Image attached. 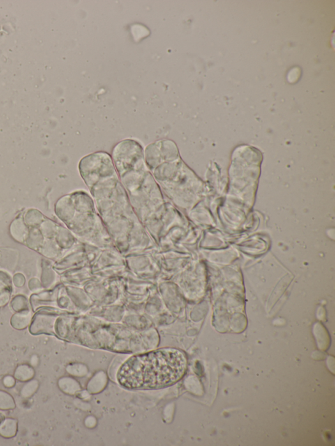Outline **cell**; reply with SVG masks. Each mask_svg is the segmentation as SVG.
Returning a JSON list of instances; mask_svg holds the SVG:
<instances>
[{"label":"cell","instance_id":"1","mask_svg":"<svg viewBox=\"0 0 335 446\" xmlns=\"http://www.w3.org/2000/svg\"><path fill=\"white\" fill-rule=\"evenodd\" d=\"M187 359L182 351L165 348L130 358L117 373V380L128 389H159L174 384L184 376Z\"/></svg>","mask_w":335,"mask_h":446},{"label":"cell","instance_id":"2","mask_svg":"<svg viewBox=\"0 0 335 446\" xmlns=\"http://www.w3.org/2000/svg\"><path fill=\"white\" fill-rule=\"evenodd\" d=\"M17 432V420L7 418L0 424V435L4 438H12Z\"/></svg>","mask_w":335,"mask_h":446},{"label":"cell","instance_id":"3","mask_svg":"<svg viewBox=\"0 0 335 446\" xmlns=\"http://www.w3.org/2000/svg\"><path fill=\"white\" fill-rule=\"evenodd\" d=\"M34 374L33 367L29 364H20L16 369L14 376L18 381H28L33 378Z\"/></svg>","mask_w":335,"mask_h":446},{"label":"cell","instance_id":"4","mask_svg":"<svg viewBox=\"0 0 335 446\" xmlns=\"http://www.w3.org/2000/svg\"><path fill=\"white\" fill-rule=\"evenodd\" d=\"M39 387L38 381L36 380L28 381L26 384L23 386L20 390V395L24 398H29L33 395L38 390Z\"/></svg>","mask_w":335,"mask_h":446},{"label":"cell","instance_id":"5","mask_svg":"<svg viewBox=\"0 0 335 446\" xmlns=\"http://www.w3.org/2000/svg\"><path fill=\"white\" fill-rule=\"evenodd\" d=\"M15 408V401L11 395L8 392L0 390V409L2 410H11Z\"/></svg>","mask_w":335,"mask_h":446},{"label":"cell","instance_id":"6","mask_svg":"<svg viewBox=\"0 0 335 446\" xmlns=\"http://www.w3.org/2000/svg\"><path fill=\"white\" fill-rule=\"evenodd\" d=\"M15 380L16 379L12 377V376H6V377H4L3 380V383L5 387L8 388L13 387V386L15 385Z\"/></svg>","mask_w":335,"mask_h":446},{"label":"cell","instance_id":"7","mask_svg":"<svg viewBox=\"0 0 335 446\" xmlns=\"http://www.w3.org/2000/svg\"><path fill=\"white\" fill-rule=\"evenodd\" d=\"M4 419V416L2 415V413H0V424H2V422H3Z\"/></svg>","mask_w":335,"mask_h":446}]
</instances>
